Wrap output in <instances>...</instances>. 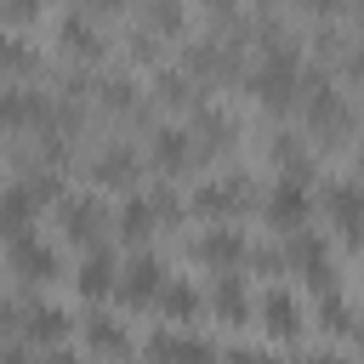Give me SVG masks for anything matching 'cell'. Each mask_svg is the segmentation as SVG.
Masks as SVG:
<instances>
[{"label":"cell","instance_id":"cell-3","mask_svg":"<svg viewBox=\"0 0 364 364\" xmlns=\"http://www.w3.org/2000/svg\"><path fill=\"white\" fill-rule=\"evenodd\" d=\"M108 228H114V205L97 188H68V199L57 205V233L91 250V245H108Z\"/></svg>","mask_w":364,"mask_h":364},{"label":"cell","instance_id":"cell-13","mask_svg":"<svg viewBox=\"0 0 364 364\" xmlns=\"http://www.w3.org/2000/svg\"><path fill=\"white\" fill-rule=\"evenodd\" d=\"M119 267H125V256L114 250V245H91V250H80V262H74V290L85 296V301H102V296H114L119 290Z\"/></svg>","mask_w":364,"mask_h":364},{"label":"cell","instance_id":"cell-24","mask_svg":"<svg viewBox=\"0 0 364 364\" xmlns=\"http://www.w3.org/2000/svg\"><path fill=\"white\" fill-rule=\"evenodd\" d=\"M148 205H154L159 222H182V210H188V199H182L171 182H154V188H148Z\"/></svg>","mask_w":364,"mask_h":364},{"label":"cell","instance_id":"cell-8","mask_svg":"<svg viewBox=\"0 0 364 364\" xmlns=\"http://www.w3.org/2000/svg\"><path fill=\"white\" fill-rule=\"evenodd\" d=\"M148 165L159 171V176H182L188 165H199V148H193V131H188V119H159L154 131H148Z\"/></svg>","mask_w":364,"mask_h":364},{"label":"cell","instance_id":"cell-17","mask_svg":"<svg viewBox=\"0 0 364 364\" xmlns=\"http://www.w3.org/2000/svg\"><path fill=\"white\" fill-rule=\"evenodd\" d=\"M131 17H136L159 46H182V40L193 34V11H188L182 0H136Z\"/></svg>","mask_w":364,"mask_h":364},{"label":"cell","instance_id":"cell-29","mask_svg":"<svg viewBox=\"0 0 364 364\" xmlns=\"http://www.w3.org/2000/svg\"><path fill=\"white\" fill-rule=\"evenodd\" d=\"M353 165H358V176H364V131H358V142H353Z\"/></svg>","mask_w":364,"mask_h":364},{"label":"cell","instance_id":"cell-28","mask_svg":"<svg viewBox=\"0 0 364 364\" xmlns=\"http://www.w3.org/2000/svg\"><path fill=\"white\" fill-rule=\"evenodd\" d=\"M40 364H85V358H80V353L63 341V347H46V353H40Z\"/></svg>","mask_w":364,"mask_h":364},{"label":"cell","instance_id":"cell-20","mask_svg":"<svg viewBox=\"0 0 364 364\" xmlns=\"http://www.w3.org/2000/svg\"><path fill=\"white\" fill-rule=\"evenodd\" d=\"M154 228H159V216H154L148 193H119V205H114V233H119L131 250H148Z\"/></svg>","mask_w":364,"mask_h":364},{"label":"cell","instance_id":"cell-19","mask_svg":"<svg viewBox=\"0 0 364 364\" xmlns=\"http://www.w3.org/2000/svg\"><path fill=\"white\" fill-rule=\"evenodd\" d=\"M256 313H262V330L273 341H301V330H307V313H301L296 290H284V284H267L262 301H256Z\"/></svg>","mask_w":364,"mask_h":364},{"label":"cell","instance_id":"cell-26","mask_svg":"<svg viewBox=\"0 0 364 364\" xmlns=\"http://www.w3.org/2000/svg\"><path fill=\"white\" fill-rule=\"evenodd\" d=\"M336 68H341V80H353V85L364 91V40H358V34L347 40V51H341V63H336Z\"/></svg>","mask_w":364,"mask_h":364},{"label":"cell","instance_id":"cell-12","mask_svg":"<svg viewBox=\"0 0 364 364\" xmlns=\"http://www.w3.org/2000/svg\"><path fill=\"white\" fill-rule=\"evenodd\" d=\"M284 267H296L318 296L324 290H336V262H330V245L313 233V228H301V233H290L284 239Z\"/></svg>","mask_w":364,"mask_h":364},{"label":"cell","instance_id":"cell-27","mask_svg":"<svg viewBox=\"0 0 364 364\" xmlns=\"http://www.w3.org/2000/svg\"><path fill=\"white\" fill-rule=\"evenodd\" d=\"M296 364H353L347 353H336V347H318V353H301Z\"/></svg>","mask_w":364,"mask_h":364},{"label":"cell","instance_id":"cell-2","mask_svg":"<svg viewBox=\"0 0 364 364\" xmlns=\"http://www.w3.org/2000/svg\"><path fill=\"white\" fill-rule=\"evenodd\" d=\"M256 205H262V193H256V176H250V171H210V176H199L193 193H188V210L205 216V228H210V222H239V216L256 210Z\"/></svg>","mask_w":364,"mask_h":364},{"label":"cell","instance_id":"cell-21","mask_svg":"<svg viewBox=\"0 0 364 364\" xmlns=\"http://www.w3.org/2000/svg\"><path fill=\"white\" fill-rule=\"evenodd\" d=\"M205 301H210V313H216V318H228V324H245V318L256 313L245 273H216V279H210V290H205Z\"/></svg>","mask_w":364,"mask_h":364},{"label":"cell","instance_id":"cell-7","mask_svg":"<svg viewBox=\"0 0 364 364\" xmlns=\"http://www.w3.org/2000/svg\"><path fill=\"white\" fill-rule=\"evenodd\" d=\"M188 131H193V148H199V165H210V159H222L233 142H239V114L228 108V102H216V97H205L193 114H188Z\"/></svg>","mask_w":364,"mask_h":364},{"label":"cell","instance_id":"cell-25","mask_svg":"<svg viewBox=\"0 0 364 364\" xmlns=\"http://www.w3.org/2000/svg\"><path fill=\"white\" fill-rule=\"evenodd\" d=\"M222 364H279L273 347H256V341H228L222 347Z\"/></svg>","mask_w":364,"mask_h":364},{"label":"cell","instance_id":"cell-15","mask_svg":"<svg viewBox=\"0 0 364 364\" xmlns=\"http://www.w3.org/2000/svg\"><path fill=\"white\" fill-rule=\"evenodd\" d=\"M148 358H154V364H222V347H210V341L193 336V330L159 324V330L148 336Z\"/></svg>","mask_w":364,"mask_h":364},{"label":"cell","instance_id":"cell-9","mask_svg":"<svg viewBox=\"0 0 364 364\" xmlns=\"http://www.w3.org/2000/svg\"><path fill=\"white\" fill-rule=\"evenodd\" d=\"M193 256H199L210 273H239V267L250 262V239H245L239 222H210V228L193 233Z\"/></svg>","mask_w":364,"mask_h":364},{"label":"cell","instance_id":"cell-10","mask_svg":"<svg viewBox=\"0 0 364 364\" xmlns=\"http://www.w3.org/2000/svg\"><path fill=\"white\" fill-rule=\"evenodd\" d=\"M318 205H324V216L341 228L347 245H364V176H358V171H353V176H330L324 193H318Z\"/></svg>","mask_w":364,"mask_h":364},{"label":"cell","instance_id":"cell-22","mask_svg":"<svg viewBox=\"0 0 364 364\" xmlns=\"http://www.w3.org/2000/svg\"><path fill=\"white\" fill-rule=\"evenodd\" d=\"M154 307H159V313L182 330V324H188V318H199V307H210V301H205V290H199V284H188V279H176V273H171Z\"/></svg>","mask_w":364,"mask_h":364},{"label":"cell","instance_id":"cell-5","mask_svg":"<svg viewBox=\"0 0 364 364\" xmlns=\"http://www.w3.org/2000/svg\"><path fill=\"white\" fill-rule=\"evenodd\" d=\"M142 159H148V154H136L131 136H102V142L85 154V176L102 182V188H114V193H136Z\"/></svg>","mask_w":364,"mask_h":364},{"label":"cell","instance_id":"cell-11","mask_svg":"<svg viewBox=\"0 0 364 364\" xmlns=\"http://www.w3.org/2000/svg\"><path fill=\"white\" fill-rule=\"evenodd\" d=\"M148 97H154V108H165V114H193V108L205 102V85H199L176 57H165L159 68H148Z\"/></svg>","mask_w":364,"mask_h":364},{"label":"cell","instance_id":"cell-14","mask_svg":"<svg viewBox=\"0 0 364 364\" xmlns=\"http://www.w3.org/2000/svg\"><path fill=\"white\" fill-rule=\"evenodd\" d=\"M165 279H171V273H165V262H159L154 250H131L125 267H119V290H114V296H119L125 307H154L159 290H165Z\"/></svg>","mask_w":364,"mask_h":364},{"label":"cell","instance_id":"cell-4","mask_svg":"<svg viewBox=\"0 0 364 364\" xmlns=\"http://www.w3.org/2000/svg\"><path fill=\"white\" fill-rule=\"evenodd\" d=\"M6 267H11V284H17V290L46 296V284L63 279V250H57V239H46V233L34 228V233H23V239H6Z\"/></svg>","mask_w":364,"mask_h":364},{"label":"cell","instance_id":"cell-30","mask_svg":"<svg viewBox=\"0 0 364 364\" xmlns=\"http://www.w3.org/2000/svg\"><path fill=\"white\" fill-rule=\"evenodd\" d=\"M353 341H358V364H364V324H358V336H353Z\"/></svg>","mask_w":364,"mask_h":364},{"label":"cell","instance_id":"cell-23","mask_svg":"<svg viewBox=\"0 0 364 364\" xmlns=\"http://www.w3.org/2000/svg\"><path fill=\"white\" fill-rule=\"evenodd\" d=\"M318 324H324L330 336H358V324H364V318L347 307V296H341V290H324V296H318Z\"/></svg>","mask_w":364,"mask_h":364},{"label":"cell","instance_id":"cell-1","mask_svg":"<svg viewBox=\"0 0 364 364\" xmlns=\"http://www.w3.org/2000/svg\"><path fill=\"white\" fill-rule=\"evenodd\" d=\"M301 46H307V34L279 40V46H256L239 85H245L262 108H273V114L296 108V102H301V80H307V51H301Z\"/></svg>","mask_w":364,"mask_h":364},{"label":"cell","instance_id":"cell-6","mask_svg":"<svg viewBox=\"0 0 364 364\" xmlns=\"http://www.w3.org/2000/svg\"><path fill=\"white\" fill-rule=\"evenodd\" d=\"M313 210H318V193H313V182H301V176H273V188L262 193V216H267V228H279V233H301V228L313 222Z\"/></svg>","mask_w":364,"mask_h":364},{"label":"cell","instance_id":"cell-16","mask_svg":"<svg viewBox=\"0 0 364 364\" xmlns=\"http://www.w3.org/2000/svg\"><path fill=\"white\" fill-rule=\"evenodd\" d=\"M80 336H85V353H97V358H136V341H131V330H125V318H114L108 307H91L85 318H80Z\"/></svg>","mask_w":364,"mask_h":364},{"label":"cell","instance_id":"cell-18","mask_svg":"<svg viewBox=\"0 0 364 364\" xmlns=\"http://www.w3.org/2000/svg\"><path fill=\"white\" fill-rule=\"evenodd\" d=\"M40 216H46L40 193H34L23 176H6V188H0V233H6V239H23V233L40 228Z\"/></svg>","mask_w":364,"mask_h":364}]
</instances>
